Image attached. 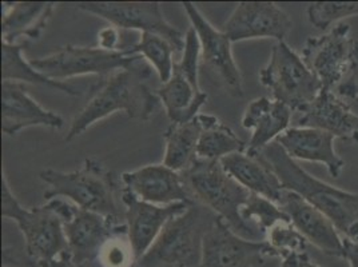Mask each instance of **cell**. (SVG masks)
I'll list each match as a JSON object with an SVG mask.
<instances>
[{
  "mask_svg": "<svg viewBox=\"0 0 358 267\" xmlns=\"http://www.w3.org/2000/svg\"><path fill=\"white\" fill-rule=\"evenodd\" d=\"M151 75V66L142 58L130 68L103 78L94 87L89 102L75 115L64 140L71 142L98 120L118 111H124L129 118L149 120L161 102L148 85Z\"/></svg>",
  "mask_w": 358,
  "mask_h": 267,
  "instance_id": "1",
  "label": "cell"
},
{
  "mask_svg": "<svg viewBox=\"0 0 358 267\" xmlns=\"http://www.w3.org/2000/svg\"><path fill=\"white\" fill-rule=\"evenodd\" d=\"M255 155L268 164L284 189L305 198L328 217L345 239L358 245V194L345 192L315 178L292 159L275 140Z\"/></svg>",
  "mask_w": 358,
  "mask_h": 267,
  "instance_id": "2",
  "label": "cell"
},
{
  "mask_svg": "<svg viewBox=\"0 0 358 267\" xmlns=\"http://www.w3.org/2000/svg\"><path fill=\"white\" fill-rule=\"evenodd\" d=\"M182 177L195 201L210 208L237 236L253 242L266 240L258 229L242 219L241 208L250 192L224 171L221 161L196 159Z\"/></svg>",
  "mask_w": 358,
  "mask_h": 267,
  "instance_id": "3",
  "label": "cell"
},
{
  "mask_svg": "<svg viewBox=\"0 0 358 267\" xmlns=\"http://www.w3.org/2000/svg\"><path fill=\"white\" fill-rule=\"evenodd\" d=\"M218 217L202 203H192L187 210L166 223L159 237L136 265L139 267H199L203 238Z\"/></svg>",
  "mask_w": 358,
  "mask_h": 267,
  "instance_id": "4",
  "label": "cell"
},
{
  "mask_svg": "<svg viewBox=\"0 0 358 267\" xmlns=\"http://www.w3.org/2000/svg\"><path fill=\"white\" fill-rule=\"evenodd\" d=\"M39 177L48 185L47 201L63 196L78 208L120 221L115 177L99 161L86 159L82 168L71 173L47 168Z\"/></svg>",
  "mask_w": 358,
  "mask_h": 267,
  "instance_id": "5",
  "label": "cell"
},
{
  "mask_svg": "<svg viewBox=\"0 0 358 267\" xmlns=\"http://www.w3.org/2000/svg\"><path fill=\"white\" fill-rule=\"evenodd\" d=\"M1 217L11 219L22 231L26 252L39 265L69 252L63 219L48 201L41 208H24L11 192L6 173L1 174Z\"/></svg>",
  "mask_w": 358,
  "mask_h": 267,
  "instance_id": "6",
  "label": "cell"
},
{
  "mask_svg": "<svg viewBox=\"0 0 358 267\" xmlns=\"http://www.w3.org/2000/svg\"><path fill=\"white\" fill-rule=\"evenodd\" d=\"M258 78L259 83L271 91L275 101L299 113L312 103L324 89L302 58L285 41L273 45L268 64Z\"/></svg>",
  "mask_w": 358,
  "mask_h": 267,
  "instance_id": "7",
  "label": "cell"
},
{
  "mask_svg": "<svg viewBox=\"0 0 358 267\" xmlns=\"http://www.w3.org/2000/svg\"><path fill=\"white\" fill-rule=\"evenodd\" d=\"M141 59L142 57L134 54L130 45L118 51H108L99 47L69 45L51 55L31 60V63L47 78L64 82L82 75L107 78L120 70L130 68Z\"/></svg>",
  "mask_w": 358,
  "mask_h": 267,
  "instance_id": "8",
  "label": "cell"
},
{
  "mask_svg": "<svg viewBox=\"0 0 358 267\" xmlns=\"http://www.w3.org/2000/svg\"><path fill=\"white\" fill-rule=\"evenodd\" d=\"M199 39L194 29L190 27L186 32L182 58L176 62L170 80L155 91L171 123L190 122L209 98L199 87Z\"/></svg>",
  "mask_w": 358,
  "mask_h": 267,
  "instance_id": "9",
  "label": "cell"
},
{
  "mask_svg": "<svg viewBox=\"0 0 358 267\" xmlns=\"http://www.w3.org/2000/svg\"><path fill=\"white\" fill-rule=\"evenodd\" d=\"M51 203L63 219L69 252L75 262L82 266L90 267L98 262L99 252L110 238L127 234L126 223L118 219L106 218L60 198L51 199Z\"/></svg>",
  "mask_w": 358,
  "mask_h": 267,
  "instance_id": "10",
  "label": "cell"
},
{
  "mask_svg": "<svg viewBox=\"0 0 358 267\" xmlns=\"http://www.w3.org/2000/svg\"><path fill=\"white\" fill-rule=\"evenodd\" d=\"M301 58L324 89H336L357 63L358 41L352 36V27L340 22L327 34L309 38Z\"/></svg>",
  "mask_w": 358,
  "mask_h": 267,
  "instance_id": "11",
  "label": "cell"
},
{
  "mask_svg": "<svg viewBox=\"0 0 358 267\" xmlns=\"http://www.w3.org/2000/svg\"><path fill=\"white\" fill-rule=\"evenodd\" d=\"M79 10L99 16L120 30L151 32L169 41L177 54H182L186 35L171 26L157 1H83L75 4Z\"/></svg>",
  "mask_w": 358,
  "mask_h": 267,
  "instance_id": "12",
  "label": "cell"
},
{
  "mask_svg": "<svg viewBox=\"0 0 358 267\" xmlns=\"http://www.w3.org/2000/svg\"><path fill=\"white\" fill-rule=\"evenodd\" d=\"M270 258H281L268 240L253 242L237 236L218 218L203 238L199 267H253Z\"/></svg>",
  "mask_w": 358,
  "mask_h": 267,
  "instance_id": "13",
  "label": "cell"
},
{
  "mask_svg": "<svg viewBox=\"0 0 358 267\" xmlns=\"http://www.w3.org/2000/svg\"><path fill=\"white\" fill-rule=\"evenodd\" d=\"M183 10L189 16L192 27L194 29L199 45H201V60L209 68L224 89L233 96H243L242 75L233 57L231 41L222 30H217L203 14L198 10L194 3H182Z\"/></svg>",
  "mask_w": 358,
  "mask_h": 267,
  "instance_id": "14",
  "label": "cell"
},
{
  "mask_svg": "<svg viewBox=\"0 0 358 267\" xmlns=\"http://www.w3.org/2000/svg\"><path fill=\"white\" fill-rule=\"evenodd\" d=\"M293 20L273 1H241L227 17L222 31L231 43L273 38L284 41Z\"/></svg>",
  "mask_w": 358,
  "mask_h": 267,
  "instance_id": "15",
  "label": "cell"
},
{
  "mask_svg": "<svg viewBox=\"0 0 358 267\" xmlns=\"http://www.w3.org/2000/svg\"><path fill=\"white\" fill-rule=\"evenodd\" d=\"M120 199L126 208L124 218L127 226V237L133 247L136 262L149 252L152 243L164 230L166 223L185 212L192 205L183 202L169 206L151 205L138 199L126 187H123L120 192Z\"/></svg>",
  "mask_w": 358,
  "mask_h": 267,
  "instance_id": "16",
  "label": "cell"
},
{
  "mask_svg": "<svg viewBox=\"0 0 358 267\" xmlns=\"http://www.w3.org/2000/svg\"><path fill=\"white\" fill-rule=\"evenodd\" d=\"M122 182L127 190L143 202L169 206L174 203H193L182 174L164 164H148L134 171L122 174Z\"/></svg>",
  "mask_w": 358,
  "mask_h": 267,
  "instance_id": "17",
  "label": "cell"
},
{
  "mask_svg": "<svg viewBox=\"0 0 358 267\" xmlns=\"http://www.w3.org/2000/svg\"><path fill=\"white\" fill-rule=\"evenodd\" d=\"M277 205L287 214L292 224L308 242L328 255L345 258L343 239L324 212L299 194L287 189H284Z\"/></svg>",
  "mask_w": 358,
  "mask_h": 267,
  "instance_id": "18",
  "label": "cell"
},
{
  "mask_svg": "<svg viewBox=\"0 0 358 267\" xmlns=\"http://www.w3.org/2000/svg\"><path fill=\"white\" fill-rule=\"evenodd\" d=\"M59 114L45 110L27 92L24 83L1 82V131L14 136L24 129L45 126L54 130L63 127Z\"/></svg>",
  "mask_w": 358,
  "mask_h": 267,
  "instance_id": "19",
  "label": "cell"
},
{
  "mask_svg": "<svg viewBox=\"0 0 358 267\" xmlns=\"http://www.w3.org/2000/svg\"><path fill=\"white\" fill-rule=\"evenodd\" d=\"M299 127L317 129L358 142V115L334 89L320 91L313 102L301 111Z\"/></svg>",
  "mask_w": 358,
  "mask_h": 267,
  "instance_id": "20",
  "label": "cell"
},
{
  "mask_svg": "<svg viewBox=\"0 0 358 267\" xmlns=\"http://www.w3.org/2000/svg\"><path fill=\"white\" fill-rule=\"evenodd\" d=\"M334 135L322 130L292 127L280 135L275 142L292 159L325 164L329 174L333 178H338L345 162L334 150Z\"/></svg>",
  "mask_w": 358,
  "mask_h": 267,
  "instance_id": "21",
  "label": "cell"
},
{
  "mask_svg": "<svg viewBox=\"0 0 358 267\" xmlns=\"http://www.w3.org/2000/svg\"><path fill=\"white\" fill-rule=\"evenodd\" d=\"M292 114V108L286 104L266 96L257 98L250 102L241 122L245 130H252L253 133L246 152L255 155L277 140L280 135L290 129Z\"/></svg>",
  "mask_w": 358,
  "mask_h": 267,
  "instance_id": "22",
  "label": "cell"
},
{
  "mask_svg": "<svg viewBox=\"0 0 358 267\" xmlns=\"http://www.w3.org/2000/svg\"><path fill=\"white\" fill-rule=\"evenodd\" d=\"M1 42L16 45L19 39L38 41L57 7L50 1L3 3Z\"/></svg>",
  "mask_w": 358,
  "mask_h": 267,
  "instance_id": "23",
  "label": "cell"
},
{
  "mask_svg": "<svg viewBox=\"0 0 358 267\" xmlns=\"http://www.w3.org/2000/svg\"><path fill=\"white\" fill-rule=\"evenodd\" d=\"M224 171L250 193L258 194L278 203L284 186L275 173L259 155L236 152L221 159Z\"/></svg>",
  "mask_w": 358,
  "mask_h": 267,
  "instance_id": "24",
  "label": "cell"
},
{
  "mask_svg": "<svg viewBox=\"0 0 358 267\" xmlns=\"http://www.w3.org/2000/svg\"><path fill=\"white\" fill-rule=\"evenodd\" d=\"M202 130L199 114L186 123H171L164 135V166L179 174L187 171L198 159L196 149Z\"/></svg>",
  "mask_w": 358,
  "mask_h": 267,
  "instance_id": "25",
  "label": "cell"
},
{
  "mask_svg": "<svg viewBox=\"0 0 358 267\" xmlns=\"http://www.w3.org/2000/svg\"><path fill=\"white\" fill-rule=\"evenodd\" d=\"M27 43H6L1 42V79L11 80L19 83H31V85H42L52 89L62 91L67 95L79 96L80 91L75 89L67 82H58L47 78L39 73L31 62L23 57V47Z\"/></svg>",
  "mask_w": 358,
  "mask_h": 267,
  "instance_id": "26",
  "label": "cell"
},
{
  "mask_svg": "<svg viewBox=\"0 0 358 267\" xmlns=\"http://www.w3.org/2000/svg\"><path fill=\"white\" fill-rule=\"evenodd\" d=\"M203 124L196 157L205 161H221L224 157L245 152L248 145L220 119L210 114H199Z\"/></svg>",
  "mask_w": 358,
  "mask_h": 267,
  "instance_id": "27",
  "label": "cell"
},
{
  "mask_svg": "<svg viewBox=\"0 0 358 267\" xmlns=\"http://www.w3.org/2000/svg\"><path fill=\"white\" fill-rule=\"evenodd\" d=\"M130 48L154 67L162 85L170 80L176 64L174 54L177 52L169 41L157 34L142 32L139 41L130 45Z\"/></svg>",
  "mask_w": 358,
  "mask_h": 267,
  "instance_id": "28",
  "label": "cell"
},
{
  "mask_svg": "<svg viewBox=\"0 0 358 267\" xmlns=\"http://www.w3.org/2000/svg\"><path fill=\"white\" fill-rule=\"evenodd\" d=\"M241 217L248 224L258 229L266 239L268 231L275 224L292 223L287 214L277 203L255 193H250L248 202L241 208Z\"/></svg>",
  "mask_w": 358,
  "mask_h": 267,
  "instance_id": "29",
  "label": "cell"
},
{
  "mask_svg": "<svg viewBox=\"0 0 358 267\" xmlns=\"http://www.w3.org/2000/svg\"><path fill=\"white\" fill-rule=\"evenodd\" d=\"M358 15V1H315L308 7L309 22L318 30H328L333 23Z\"/></svg>",
  "mask_w": 358,
  "mask_h": 267,
  "instance_id": "30",
  "label": "cell"
},
{
  "mask_svg": "<svg viewBox=\"0 0 358 267\" xmlns=\"http://www.w3.org/2000/svg\"><path fill=\"white\" fill-rule=\"evenodd\" d=\"M98 264L102 267H134L136 259L127 234L110 238L99 252Z\"/></svg>",
  "mask_w": 358,
  "mask_h": 267,
  "instance_id": "31",
  "label": "cell"
},
{
  "mask_svg": "<svg viewBox=\"0 0 358 267\" xmlns=\"http://www.w3.org/2000/svg\"><path fill=\"white\" fill-rule=\"evenodd\" d=\"M268 243L280 252L281 258L287 252H306L308 240L292 223H278L268 233Z\"/></svg>",
  "mask_w": 358,
  "mask_h": 267,
  "instance_id": "32",
  "label": "cell"
},
{
  "mask_svg": "<svg viewBox=\"0 0 358 267\" xmlns=\"http://www.w3.org/2000/svg\"><path fill=\"white\" fill-rule=\"evenodd\" d=\"M3 267H41L27 252H20L13 246L3 247Z\"/></svg>",
  "mask_w": 358,
  "mask_h": 267,
  "instance_id": "33",
  "label": "cell"
},
{
  "mask_svg": "<svg viewBox=\"0 0 358 267\" xmlns=\"http://www.w3.org/2000/svg\"><path fill=\"white\" fill-rule=\"evenodd\" d=\"M120 29L111 26L99 31L98 34V47L108 50V51H118L120 48Z\"/></svg>",
  "mask_w": 358,
  "mask_h": 267,
  "instance_id": "34",
  "label": "cell"
},
{
  "mask_svg": "<svg viewBox=\"0 0 358 267\" xmlns=\"http://www.w3.org/2000/svg\"><path fill=\"white\" fill-rule=\"evenodd\" d=\"M334 91L343 99H353L358 96V59L352 73L348 75V78Z\"/></svg>",
  "mask_w": 358,
  "mask_h": 267,
  "instance_id": "35",
  "label": "cell"
},
{
  "mask_svg": "<svg viewBox=\"0 0 358 267\" xmlns=\"http://www.w3.org/2000/svg\"><path fill=\"white\" fill-rule=\"evenodd\" d=\"M281 259V267H322L314 264L306 252H287Z\"/></svg>",
  "mask_w": 358,
  "mask_h": 267,
  "instance_id": "36",
  "label": "cell"
},
{
  "mask_svg": "<svg viewBox=\"0 0 358 267\" xmlns=\"http://www.w3.org/2000/svg\"><path fill=\"white\" fill-rule=\"evenodd\" d=\"M41 267H85L79 264H76L70 252H63L60 257L50 261V262H45V264H41Z\"/></svg>",
  "mask_w": 358,
  "mask_h": 267,
  "instance_id": "37",
  "label": "cell"
},
{
  "mask_svg": "<svg viewBox=\"0 0 358 267\" xmlns=\"http://www.w3.org/2000/svg\"><path fill=\"white\" fill-rule=\"evenodd\" d=\"M343 249L345 259H348L350 267H358V245L343 238Z\"/></svg>",
  "mask_w": 358,
  "mask_h": 267,
  "instance_id": "38",
  "label": "cell"
},
{
  "mask_svg": "<svg viewBox=\"0 0 358 267\" xmlns=\"http://www.w3.org/2000/svg\"><path fill=\"white\" fill-rule=\"evenodd\" d=\"M345 101H346V103L349 104V107L358 115V96L353 98V99H345Z\"/></svg>",
  "mask_w": 358,
  "mask_h": 267,
  "instance_id": "39",
  "label": "cell"
},
{
  "mask_svg": "<svg viewBox=\"0 0 358 267\" xmlns=\"http://www.w3.org/2000/svg\"><path fill=\"white\" fill-rule=\"evenodd\" d=\"M134 267H139V266H138V265H136V264H135V266Z\"/></svg>",
  "mask_w": 358,
  "mask_h": 267,
  "instance_id": "40",
  "label": "cell"
}]
</instances>
